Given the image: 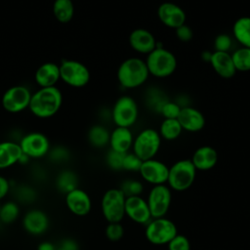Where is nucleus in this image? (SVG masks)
I'll list each match as a JSON object with an SVG mask.
<instances>
[{
  "label": "nucleus",
  "mask_w": 250,
  "mask_h": 250,
  "mask_svg": "<svg viewBox=\"0 0 250 250\" xmlns=\"http://www.w3.org/2000/svg\"><path fill=\"white\" fill-rule=\"evenodd\" d=\"M62 104V94L57 87L39 88L36 92L32 93L29 110L38 118H50L54 116Z\"/></svg>",
  "instance_id": "f257e3e1"
},
{
  "label": "nucleus",
  "mask_w": 250,
  "mask_h": 250,
  "mask_svg": "<svg viewBox=\"0 0 250 250\" xmlns=\"http://www.w3.org/2000/svg\"><path fill=\"white\" fill-rule=\"evenodd\" d=\"M149 72L146 62L137 57L126 59L117 69L118 82L127 89L140 87L146 81Z\"/></svg>",
  "instance_id": "f03ea898"
},
{
  "label": "nucleus",
  "mask_w": 250,
  "mask_h": 250,
  "mask_svg": "<svg viewBox=\"0 0 250 250\" xmlns=\"http://www.w3.org/2000/svg\"><path fill=\"white\" fill-rule=\"evenodd\" d=\"M145 62L149 74L157 78L168 77L172 75L177 68V59L175 55L163 46H159L158 42L156 48L146 55Z\"/></svg>",
  "instance_id": "7ed1b4c3"
},
{
  "label": "nucleus",
  "mask_w": 250,
  "mask_h": 250,
  "mask_svg": "<svg viewBox=\"0 0 250 250\" xmlns=\"http://www.w3.org/2000/svg\"><path fill=\"white\" fill-rule=\"evenodd\" d=\"M196 169L190 159H181L169 167L168 186L176 191H184L191 187L195 180Z\"/></svg>",
  "instance_id": "20e7f679"
},
{
  "label": "nucleus",
  "mask_w": 250,
  "mask_h": 250,
  "mask_svg": "<svg viewBox=\"0 0 250 250\" xmlns=\"http://www.w3.org/2000/svg\"><path fill=\"white\" fill-rule=\"evenodd\" d=\"M126 196L119 188H109L102 196L101 211L107 223H120L125 216Z\"/></svg>",
  "instance_id": "39448f33"
},
{
  "label": "nucleus",
  "mask_w": 250,
  "mask_h": 250,
  "mask_svg": "<svg viewBox=\"0 0 250 250\" xmlns=\"http://www.w3.org/2000/svg\"><path fill=\"white\" fill-rule=\"evenodd\" d=\"M177 234L178 229L176 225L165 217L151 219L146 225V238L153 245H167Z\"/></svg>",
  "instance_id": "423d86ee"
},
{
  "label": "nucleus",
  "mask_w": 250,
  "mask_h": 250,
  "mask_svg": "<svg viewBox=\"0 0 250 250\" xmlns=\"http://www.w3.org/2000/svg\"><path fill=\"white\" fill-rule=\"evenodd\" d=\"M161 145V137L158 131L146 128L141 131L133 141V152L143 161L154 158Z\"/></svg>",
  "instance_id": "0eeeda50"
},
{
  "label": "nucleus",
  "mask_w": 250,
  "mask_h": 250,
  "mask_svg": "<svg viewBox=\"0 0 250 250\" xmlns=\"http://www.w3.org/2000/svg\"><path fill=\"white\" fill-rule=\"evenodd\" d=\"M61 80L73 88H82L90 81V71L81 62L63 60L60 64Z\"/></svg>",
  "instance_id": "6e6552de"
},
{
  "label": "nucleus",
  "mask_w": 250,
  "mask_h": 250,
  "mask_svg": "<svg viewBox=\"0 0 250 250\" xmlns=\"http://www.w3.org/2000/svg\"><path fill=\"white\" fill-rule=\"evenodd\" d=\"M139 116V108L136 101L127 95L119 97L113 104L111 117L116 127L130 128Z\"/></svg>",
  "instance_id": "1a4fd4ad"
},
{
  "label": "nucleus",
  "mask_w": 250,
  "mask_h": 250,
  "mask_svg": "<svg viewBox=\"0 0 250 250\" xmlns=\"http://www.w3.org/2000/svg\"><path fill=\"white\" fill-rule=\"evenodd\" d=\"M23 154L32 159H41L48 155L51 145L48 137L40 132L25 134L19 142Z\"/></svg>",
  "instance_id": "9d476101"
},
{
  "label": "nucleus",
  "mask_w": 250,
  "mask_h": 250,
  "mask_svg": "<svg viewBox=\"0 0 250 250\" xmlns=\"http://www.w3.org/2000/svg\"><path fill=\"white\" fill-rule=\"evenodd\" d=\"M32 93L24 85H15L5 91L2 96V106L10 113H19L29 106Z\"/></svg>",
  "instance_id": "9b49d317"
},
{
  "label": "nucleus",
  "mask_w": 250,
  "mask_h": 250,
  "mask_svg": "<svg viewBox=\"0 0 250 250\" xmlns=\"http://www.w3.org/2000/svg\"><path fill=\"white\" fill-rule=\"evenodd\" d=\"M51 221L46 211L40 208H29L21 216V226L31 236L44 235L50 229Z\"/></svg>",
  "instance_id": "f8f14e48"
},
{
  "label": "nucleus",
  "mask_w": 250,
  "mask_h": 250,
  "mask_svg": "<svg viewBox=\"0 0 250 250\" xmlns=\"http://www.w3.org/2000/svg\"><path fill=\"white\" fill-rule=\"evenodd\" d=\"M171 188L166 185L153 186L147 195V205L152 219L164 217L171 205Z\"/></svg>",
  "instance_id": "ddd939ff"
},
{
  "label": "nucleus",
  "mask_w": 250,
  "mask_h": 250,
  "mask_svg": "<svg viewBox=\"0 0 250 250\" xmlns=\"http://www.w3.org/2000/svg\"><path fill=\"white\" fill-rule=\"evenodd\" d=\"M66 209L76 217H85L92 210V199L89 193L81 188H77L64 194Z\"/></svg>",
  "instance_id": "4468645a"
},
{
  "label": "nucleus",
  "mask_w": 250,
  "mask_h": 250,
  "mask_svg": "<svg viewBox=\"0 0 250 250\" xmlns=\"http://www.w3.org/2000/svg\"><path fill=\"white\" fill-rule=\"evenodd\" d=\"M139 173L146 183L152 186L165 185L168 180L169 167L162 161L151 158L143 161Z\"/></svg>",
  "instance_id": "2eb2a0df"
},
{
  "label": "nucleus",
  "mask_w": 250,
  "mask_h": 250,
  "mask_svg": "<svg viewBox=\"0 0 250 250\" xmlns=\"http://www.w3.org/2000/svg\"><path fill=\"white\" fill-rule=\"evenodd\" d=\"M125 215L133 222L145 226L152 219L147 202L141 195L126 197Z\"/></svg>",
  "instance_id": "dca6fc26"
},
{
  "label": "nucleus",
  "mask_w": 250,
  "mask_h": 250,
  "mask_svg": "<svg viewBox=\"0 0 250 250\" xmlns=\"http://www.w3.org/2000/svg\"><path fill=\"white\" fill-rule=\"evenodd\" d=\"M157 17L165 26L174 29L186 23L187 20L184 9L172 2L161 3L157 9Z\"/></svg>",
  "instance_id": "f3484780"
},
{
  "label": "nucleus",
  "mask_w": 250,
  "mask_h": 250,
  "mask_svg": "<svg viewBox=\"0 0 250 250\" xmlns=\"http://www.w3.org/2000/svg\"><path fill=\"white\" fill-rule=\"evenodd\" d=\"M129 44L137 53L147 55L156 48L154 35L146 28H136L129 35Z\"/></svg>",
  "instance_id": "a211bd4d"
},
{
  "label": "nucleus",
  "mask_w": 250,
  "mask_h": 250,
  "mask_svg": "<svg viewBox=\"0 0 250 250\" xmlns=\"http://www.w3.org/2000/svg\"><path fill=\"white\" fill-rule=\"evenodd\" d=\"M177 119L183 130L191 133L199 132L205 126V117L202 112L189 105L181 108Z\"/></svg>",
  "instance_id": "6ab92c4d"
},
{
  "label": "nucleus",
  "mask_w": 250,
  "mask_h": 250,
  "mask_svg": "<svg viewBox=\"0 0 250 250\" xmlns=\"http://www.w3.org/2000/svg\"><path fill=\"white\" fill-rule=\"evenodd\" d=\"M34 80L39 88L56 86L58 81L61 80L60 65L52 62L42 63L34 73Z\"/></svg>",
  "instance_id": "aec40b11"
},
{
  "label": "nucleus",
  "mask_w": 250,
  "mask_h": 250,
  "mask_svg": "<svg viewBox=\"0 0 250 250\" xmlns=\"http://www.w3.org/2000/svg\"><path fill=\"white\" fill-rule=\"evenodd\" d=\"M209 62L211 63V66L215 72L223 78H231L236 72L231 54L229 52L214 51Z\"/></svg>",
  "instance_id": "412c9836"
},
{
  "label": "nucleus",
  "mask_w": 250,
  "mask_h": 250,
  "mask_svg": "<svg viewBox=\"0 0 250 250\" xmlns=\"http://www.w3.org/2000/svg\"><path fill=\"white\" fill-rule=\"evenodd\" d=\"M190 160L196 170L207 171L217 164L218 152L210 146H202L193 152Z\"/></svg>",
  "instance_id": "4be33fe9"
},
{
  "label": "nucleus",
  "mask_w": 250,
  "mask_h": 250,
  "mask_svg": "<svg viewBox=\"0 0 250 250\" xmlns=\"http://www.w3.org/2000/svg\"><path fill=\"white\" fill-rule=\"evenodd\" d=\"M21 154L22 151L19 143L14 141L0 142V171L7 170L18 164Z\"/></svg>",
  "instance_id": "5701e85b"
},
{
  "label": "nucleus",
  "mask_w": 250,
  "mask_h": 250,
  "mask_svg": "<svg viewBox=\"0 0 250 250\" xmlns=\"http://www.w3.org/2000/svg\"><path fill=\"white\" fill-rule=\"evenodd\" d=\"M133 141L134 137L130 128L115 127V129L110 132L108 145L112 150L127 153L132 147Z\"/></svg>",
  "instance_id": "b1692460"
},
{
  "label": "nucleus",
  "mask_w": 250,
  "mask_h": 250,
  "mask_svg": "<svg viewBox=\"0 0 250 250\" xmlns=\"http://www.w3.org/2000/svg\"><path fill=\"white\" fill-rule=\"evenodd\" d=\"M55 188L63 195L67 192L79 188L78 175L70 169L61 170L55 178Z\"/></svg>",
  "instance_id": "393cba45"
},
{
  "label": "nucleus",
  "mask_w": 250,
  "mask_h": 250,
  "mask_svg": "<svg viewBox=\"0 0 250 250\" xmlns=\"http://www.w3.org/2000/svg\"><path fill=\"white\" fill-rule=\"evenodd\" d=\"M232 35L241 47L250 48V17H240L234 21Z\"/></svg>",
  "instance_id": "a878e982"
},
{
  "label": "nucleus",
  "mask_w": 250,
  "mask_h": 250,
  "mask_svg": "<svg viewBox=\"0 0 250 250\" xmlns=\"http://www.w3.org/2000/svg\"><path fill=\"white\" fill-rule=\"evenodd\" d=\"M21 216V206L14 200H4L0 204V223L3 225H12L18 221Z\"/></svg>",
  "instance_id": "bb28decb"
},
{
  "label": "nucleus",
  "mask_w": 250,
  "mask_h": 250,
  "mask_svg": "<svg viewBox=\"0 0 250 250\" xmlns=\"http://www.w3.org/2000/svg\"><path fill=\"white\" fill-rule=\"evenodd\" d=\"M53 14L55 19L62 22H69L74 15V5L72 0H55L53 3Z\"/></svg>",
  "instance_id": "cd10ccee"
},
{
  "label": "nucleus",
  "mask_w": 250,
  "mask_h": 250,
  "mask_svg": "<svg viewBox=\"0 0 250 250\" xmlns=\"http://www.w3.org/2000/svg\"><path fill=\"white\" fill-rule=\"evenodd\" d=\"M11 192L14 194V200L19 204H31L38 196L36 189L28 184H16Z\"/></svg>",
  "instance_id": "c85d7f7f"
},
{
  "label": "nucleus",
  "mask_w": 250,
  "mask_h": 250,
  "mask_svg": "<svg viewBox=\"0 0 250 250\" xmlns=\"http://www.w3.org/2000/svg\"><path fill=\"white\" fill-rule=\"evenodd\" d=\"M109 135L110 133L104 126L94 125L89 129L87 138L92 146L97 148H102L108 145Z\"/></svg>",
  "instance_id": "c756f323"
},
{
  "label": "nucleus",
  "mask_w": 250,
  "mask_h": 250,
  "mask_svg": "<svg viewBox=\"0 0 250 250\" xmlns=\"http://www.w3.org/2000/svg\"><path fill=\"white\" fill-rule=\"evenodd\" d=\"M183 128L178 119H164L159 127V135L166 141H174L178 139Z\"/></svg>",
  "instance_id": "7c9ffc66"
},
{
  "label": "nucleus",
  "mask_w": 250,
  "mask_h": 250,
  "mask_svg": "<svg viewBox=\"0 0 250 250\" xmlns=\"http://www.w3.org/2000/svg\"><path fill=\"white\" fill-rule=\"evenodd\" d=\"M231 58L236 71L250 70V48L240 47L231 53Z\"/></svg>",
  "instance_id": "2f4dec72"
},
{
  "label": "nucleus",
  "mask_w": 250,
  "mask_h": 250,
  "mask_svg": "<svg viewBox=\"0 0 250 250\" xmlns=\"http://www.w3.org/2000/svg\"><path fill=\"white\" fill-rule=\"evenodd\" d=\"M119 189L123 192V194L126 197H129V196L141 195L144 191V186L138 180L127 179L121 183Z\"/></svg>",
  "instance_id": "473e14b6"
},
{
  "label": "nucleus",
  "mask_w": 250,
  "mask_h": 250,
  "mask_svg": "<svg viewBox=\"0 0 250 250\" xmlns=\"http://www.w3.org/2000/svg\"><path fill=\"white\" fill-rule=\"evenodd\" d=\"M125 153H121L112 149H109L105 155V162L106 165L114 171L122 170V164H123V158Z\"/></svg>",
  "instance_id": "72a5a7b5"
},
{
  "label": "nucleus",
  "mask_w": 250,
  "mask_h": 250,
  "mask_svg": "<svg viewBox=\"0 0 250 250\" xmlns=\"http://www.w3.org/2000/svg\"><path fill=\"white\" fill-rule=\"evenodd\" d=\"M181 108L182 106L178 103L166 101L162 104L159 111L163 115L164 119H177L181 111Z\"/></svg>",
  "instance_id": "f704fd0d"
},
{
  "label": "nucleus",
  "mask_w": 250,
  "mask_h": 250,
  "mask_svg": "<svg viewBox=\"0 0 250 250\" xmlns=\"http://www.w3.org/2000/svg\"><path fill=\"white\" fill-rule=\"evenodd\" d=\"M143 160L140 159L134 152H127L123 158L122 170L131 171V172H139L142 166Z\"/></svg>",
  "instance_id": "c9c22d12"
},
{
  "label": "nucleus",
  "mask_w": 250,
  "mask_h": 250,
  "mask_svg": "<svg viewBox=\"0 0 250 250\" xmlns=\"http://www.w3.org/2000/svg\"><path fill=\"white\" fill-rule=\"evenodd\" d=\"M105 236L110 241H118L124 235V228L120 223H108L105 227Z\"/></svg>",
  "instance_id": "e433bc0d"
},
{
  "label": "nucleus",
  "mask_w": 250,
  "mask_h": 250,
  "mask_svg": "<svg viewBox=\"0 0 250 250\" xmlns=\"http://www.w3.org/2000/svg\"><path fill=\"white\" fill-rule=\"evenodd\" d=\"M168 250H190V242L184 234H177L167 244Z\"/></svg>",
  "instance_id": "4c0bfd02"
},
{
  "label": "nucleus",
  "mask_w": 250,
  "mask_h": 250,
  "mask_svg": "<svg viewBox=\"0 0 250 250\" xmlns=\"http://www.w3.org/2000/svg\"><path fill=\"white\" fill-rule=\"evenodd\" d=\"M47 156L54 163H63L68 160L69 151L63 146H56L50 149Z\"/></svg>",
  "instance_id": "58836bf2"
},
{
  "label": "nucleus",
  "mask_w": 250,
  "mask_h": 250,
  "mask_svg": "<svg viewBox=\"0 0 250 250\" xmlns=\"http://www.w3.org/2000/svg\"><path fill=\"white\" fill-rule=\"evenodd\" d=\"M231 44H232L231 37L227 33H221L217 35L214 40L215 50L220 52H229L231 48Z\"/></svg>",
  "instance_id": "ea45409f"
},
{
  "label": "nucleus",
  "mask_w": 250,
  "mask_h": 250,
  "mask_svg": "<svg viewBox=\"0 0 250 250\" xmlns=\"http://www.w3.org/2000/svg\"><path fill=\"white\" fill-rule=\"evenodd\" d=\"M175 31H176L177 38L182 42H188L192 39V36H193L192 29L187 23H184L183 25L177 27Z\"/></svg>",
  "instance_id": "a19ab883"
},
{
  "label": "nucleus",
  "mask_w": 250,
  "mask_h": 250,
  "mask_svg": "<svg viewBox=\"0 0 250 250\" xmlns=\"http://www.w3.org/2000/svg\"><path fill=\"white\" fill-rule=\"evenodd\" d=\"M79 244L78 242L71 238V237H65L59 241V243H56V250H79Z\"/></svg>",
  "instance_id": "79ce46f5"
},
{
  "label": "nucleus",
  "mask_w": 250,
  "mask_h": 250,
  "mask_svg": "<svg viewBox=\"0 0 250 250\" xmlns=\"http://www.w3.org/2000/svg\"><path fill=\"white\" fill-rule=\"evenodd\" d=\"M12 191L11 180H9L4 175L0 174V203L8 197V195Z\"/></svg>",
  "instance_id": "37998d69"
},
{
  "label": "nucleus",
  "mask_w": 250,
  "mask_h": 250,
  "mask_svg": "<svg viewBox=\"0 0 250 250\" xmlns=\"http://www.w3.org/2000/svg\"><path fill=\"white\" fill-rule=\"evenodd\" d=\"M37 250H56V243L50 240H43L37 245Z\"/></svg>",
  "instance_id": "c03bdc74"
},
{
  "label": "nucleus",
  "mask_w": 250,
  "mask_h": 250,
  "mask_svg": "<svg viewBox=\"0 0 250 250\" xmlns=\"http://www.w3.org/2000/svg\"><path fill=\"white\" fill-rule=\"evenodd\" d=\"M30 161H31V159H30L27 155H25V154L22 153V154L21 155L19 161H18V164H20V165H27Z\"/></svg>",
  "instance_id": "a18cd8bd"
},
{
  "label": "nucleus",
  "mask_w": 250,
  "mask_h": 250,
  "mask_svg": "<svg viewBox=\"0 0 250 250\" xmlns=\"http://www.w3.org/2000/svg\"><path fill=\"white\" fill-rule=\"evenodd\" d=\"M211 56H212V53H210V52H207V51H204V52L202 53V55H201V57H202L203 61H205V62H210Z\"/></svg>",
  "instance_id": "49530a36"
},
{
  "label": "nucleus",
  "mask_w": 250,
  "mask_h": 250,
  "mask_svg": "<svg viewBox=\"0 0 250 250\" xmlns=\"http://www.w3.org/2000/svg\"><path fill=\"white\" fill-rule=\"evenodd\" d=\"M0 204H1V203H0Z\"/></svg>",
  "instance_id": "de8ad7c7"
},
{
  "label": "nucleus",
  "mask_w": 250,
  "mask_h": 250,
  "mask_svg": "<svg viewBox=\"0 0 250 250\" xmlns=\"http://www.w3.org/2000/svg\"><path fill=\"white\" fill-rule=\"evenodd\" d=\"M72 1H73V0H72Z\"/></svg>",
  "instance_id": "09e8293b"
}]
</instances>
